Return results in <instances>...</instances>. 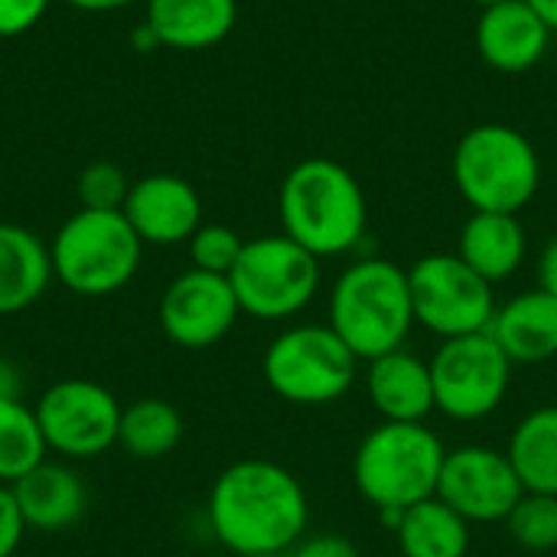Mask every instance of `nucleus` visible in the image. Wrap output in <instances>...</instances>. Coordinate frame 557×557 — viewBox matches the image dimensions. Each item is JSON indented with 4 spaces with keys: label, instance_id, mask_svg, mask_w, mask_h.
I'll return each instance as SVG.
<instances>
[{
    "label": "nucleus",
    "instance_id": "obj_26",
    "mask_svg": "<svg viewBox=\"0 0 557 557\" xmlns=\"http://www.w3.org/2000/svg\"><path fill=\"white\" fill-rule=\"evenodd\" d=\"M506 532L529 555L557 552V496L522 493V499L506 519Z\"/></svg>",
    "mask_w": 557,
    "mask_h": 557
},
{
    "label": "nucleus",
    "instance_id": "obj_28",
    "mask_svg": "<svg viewBox=\"0 0 557 557\" xmlns=\"http://www.w3.org/2000/svg\"><path fill=\"white\" fill-rule=\"evenodd\" d=\"M78 202L82 209H98V212H121L131 193L127 173L117 163L95 160L78 173Z\"/></svg>",
    "mask_w": 557,
    "mask_h": 557
},
{
    "label": "nucleus",
    "instance_id": "obj_12",
    "mask_svg": "<svg viewBox=\"0 0 557 557\" xmlns=\"http://www.w3.org/2000/svg\"><path fill=\"white\" fill-rule=\"evenodd\" d=\"M522 493L525 490L506 450L486 444H463L447 450L437 480V499H444L470 525L506 522Z\"/></svg>",
    "mask_w": 557,
    "mask_h": 557
},
{
    "label": "nucleus",
    "instance_id": "obj_25",
    "mask_svg": "<svg viewBox=\"0 0 557 557\" xmlns=\"http://www.w3.org/2000/svg\"><path fill=\"white\" fill-rule=\"evenodd\" d=\"M49 447L36 411L23 401H0V483L13 486L46 460Z\"/></svg>",
    "mask_w": 557,
    "mask_h": 557
},
{
    "label": "nucleus",
    "instance_id": "obj_19",
    "mask_svg": "<svg viewBox=\"0 0 557 557\" xmlns=\"http://www.w3.org/2000/svg\"><path fill=\"white\" fill-rule=\"evenodd\" d=\"M457 255L493 287L516 277L529 258V235L512 212H473L457 242Z\"/></svg>",
    "mask_w": 557,
    "mask_h": 557
},
{
    "label": "nucleus",
    "instance_id": "obj_24",
    "mask_svg": "<svg viewBox=\"0 0 557 557\" xmlns=\"http://www.w3.org/2000/svg\"><path fill=\"white\" fill-rule=\"evenodd\" d=\"M183 441V414L163 398H137L121 411L117 444L137 460H160Z\"/></svg>",
    "mask_w": 557,
    "mask_h": 557
},
{
    "label": "nucleus",
    "instance_id": "obj_14",
    "mask_svg": "<svg viewBox=\"0 0 557 557\" xmlns=\"http://www.w3.org/2000/svg\"><path fill=\"white\" fill-rule=\"evenodd\" d=\"M124 219L144 245H180L189 242L202 225V199L189 180L176 173H150L131 183Z\"/></svg>",
    "mask_w": 557,
    "mask_h": 557
},
{
    "label": "nucleus",
    "instance_id": "obj_8",
    "mask_svg": "<svg viewBox=\"0 0 557 557\" xmlns=\"http://www.w3.org/2000/svg\"><path fill=\"white\" fill-rule=\"evenodd\" d=\"M320 281V258L284 232L245 242L242 258L228 274L242 313L264 323H281L304 313L317 300Z\"/></svg>",
    "mask_w": 557,
    "mask_h": 557
},
{
    "label": "nucleus",
    "instance_id": "obj_1",
    "mask_svg": "<svg viewBox=\"0 0 557 557\" xmlns=\"http://www.w3.org/2000/svg\"><path fill=\"white\" fill-rule=\"evenodd\" d=\"M206 519L232 555H287L307 535L310 499L287 467L238 460L215 476Z\"/></svg>",
    "mask_w": 557,
    "mask_h": 557
},
{
    "label": "nucleus",
    "instance_id": "obj_7",
    "mask_svg": "<svg viewBox=\"0 0 557 557\" xmlns=\"http://www.w3.org/2000/svg\"><path fill=\"white\" fill-rule=\"evenodd\" d=\"M261 375L287 405L326 408L352 392L359 359L330 323H297L268 343Z\"/></svg>",
    "mask_w": 557,
    "mask_h": 557
},
{
    "label": "nucleus",
    "instance_id": "obj_20",
    "mask_svg": "<svg viewBox=\"0 0 557 557\" xmlns=\"http://www.w3.org/2000/svg\"><path fill=\"white\" fill-rule=\"evenodd\" d=\"M238 20V0H147V26L160 46L196 52L219 46Z\"/></svg>",
    "mask_w": 557,
    "mask_h": 557
},
{
    "label": "nucleus",
    "instance_id": "obj_15",
    "mask_svg": "<svg viewBox=\"0 0 557 557\" xmlns=\"http://www.w3.org/2000/svg\"><path fill=\"white\" fill-rule=\"evenodd\" d=\"M548 42H552V29L529 0H506L486 7L476 20L480 59L506 75L535 69L545 59Z\"/></svg>",
    "mask_w": 557,
    "mask_h": 557
},
{
    "label": "nucleus",
    "instance_id": "obj_33",
    "mask_svg": "<svg viewBox=\"0 0 557 557\" xmlns=\"http://www.w3.org/2000/svg\"><path fill=\"white\" fill-rule=\"evenodd\" d=\"M23 369L13 359L0 356V401H23Z\"/></svg>",
    "mask_w": 557,
    "mask_h": 557
},
{
    "label": "nucleus",
    "instance_id": "obj_9",
    "mask_svg": "<svg viewBox=\"0 0 557 557\" xmlns=\"http://www.w3.org/2000/svg\"><path fill=\"white\" fill-rule=\"evenodd\" d=\"M434 382V411L457 424H476L496 414L512 388V359L490 333L441 339L428 359Z\"/></svg>",
    "mask_w": 557,
    "mask_h": 557
},
{
    "label": "nucleus",
    "instance_id": "obj_4",
    "mask_svg": "<svg viewBox=\"0 0 557 557\" xmlns=\"http://www.w3.org/2000/svg\"><path fill=\"white\" fill-rule=\"evenodd\" d=\"M447 447L437 431L421 424L382 421L352 454L356 493L375 509H411L437 496Z\"/></svg>",
    "mask_w": 557,
    "mask_h": 557
},
{
    "label": "nucleus",
    "instance_id": "obj_10",
    "mask_svg": "<svg viewBox=\"0 0 557 557\" xmlns=\"http://www.w3.org/2000/svg\"><path fill=\"white\" fill-rule=\"evenodd\" d=\"M414 326L437 339L486 333L496 313V287L480 277L457 251H434L408 268Z\"/></svg>",
    "mask_w": 557,
    "mask_h": 557
},
{
    "label": "nucleus",
    "instance_id": "obj_17",
    "mask_svg": "<svg viewBox=\"0 0 557 557\" xmlns=\"http://www.w3.org/2000/svg\"><path fill=\"white\" fill-rule=\"evenodd\" d=\"M512 366H542L557 359V300L542 287L522 290L496 307L486 330Z\"/></svg>",
    "mask_w": 557,
    "mask_h": 557
},
{
    "label": "nucleus",
    "instance_id": "obj_37",
    "mask_svg": "<svg viewBox=\"0 0 557 557\" xmlns=\"http://www.w3.org/2000/svg\"><path fill=\"white\" fill-rule=\"evenodd\" d=\"M470 3H476V7L486 10V7H496V3H506V0H470Z\"/></svg>",
    "mask_w": 557,
    "mask_h": 557
},
{
    "label": "nucleus",
    "instance_id": "obj_36",
    "mask_svg": "<svg viewBox=\"0 0 557 557\" xmlns=\"http://www.w3.org/2000/svg\"><path fill=\"white\" fill-rule=\"evenodd\" d=\"M535 7V13L548 23V29L557 33V0H529Z\"/></svg>",
    "mask_w": 557,
    "mask_h": 557
},
{
    "label": "nucleus",
    "instance_id": "obj_21",
    "mask_svg": "<svg viewBox=\"0 0 557 557\" xmlns=\"http://www.w3.org/2000/svg\"><path fill=\"white\" fill-rule=\"evenodd\" d=\"M49 281V245L23 225L0 222V317L33 307Z\"/></svg>",
    "mask_w": 557,
    "mask_h": 557
},
{
    "label": "nucleus",
    "instance_id": "obj_3",
    "mask_svg": "<svg viewBox=\"0 0 557 557\" xmlns=\"http://www.w3.org/2000/svg\"><path fill=\"white\" fill-rule=\"evenodd\" d=\"M326 323L359 362L401 349L414 330L408 268L375 255L352 261L330 287Z\"/></svg>",
    "mask_w": 557,
    "mask_h": 557
},
{
    "label": "nucleus",
    "instance_id": "obj_30",
    "mask_svg": "<svg viewBox=\"0 0 557 557\" xmlns=\"http://www.w3.org/2000/svg\"><path fill=\"white\" fill-rule=\"evenodd\" d=\"M290 557H362L356 542H349L346 535L336 532H320V535H304L294 548Z\"/></svg>",
    "mask_w": 557,
    "mask_h": 557
},
{
    "label": "nucleus",
    "instance_id": "obj_29",
    "mask_svg": "<svg viewBox=\"0 0 557 557\" xmlns=\"http://www.w3.org/2000/svg\"><path fill=\"white\" fill-rule=\"evenodd\" d=\"M49 10V0H0V39L23 36Z\"/></svg>",
    "mask_w": 557,
    "mask_h": 557
},
{
    "label": "nucleus",
    "instance_id": "obj_32",
    "mask_svg": "<svg viewBox=\"0 0 557 557\" xmlns=\"http://www.w3.org/2000/svg\"><path fill=\"white\" fill-rule=\"evenodd\" d=\"M539 287L557 300V235H552L539 255Z\"/></svg>",
    "mask_w": 557,
    "mask_h": 557
},
{
    "label": "nucleus",
    "instance_id": "obj_5",
    "mask_svg": "<svg viewBox=\"0 0 557 557\" xmlns=\"http://www.w3.org/2000/svg\"><path fill=\"white\" fill-rule=\"evenodd\" d=\"M454 186L473 212L519 215L542 186V160L535 144L509 124L470 127L450 160Z\"/></svg>",
    "mask_w": 557,
    "mask_h": 557
},
{
    "label": "nucleus",
    "instance_id": "obj_23",
    "mask_svg": "<svg viewBox=\"0 0 557 557\" xmlns=\"http://www.w3.org/2000/svg\"><path fill=\"white\" fill-rule=\"evenodd\" d=\"M506 457L525 493L557 496V405L529 411L512 428Z\"/></svg>",
    "mask_w": 557,
    "mask_h": 557
},
{
    "label": "nucleus",
    "instance_id": "obj_31",
    "mask_svg": "<svg viewBox=\"0 0 557 557\" xmlns=\"http://www.w3.org/2000/svg\"><path fill=\"white\" fill-rule=\"evenodd\" d=\"M23 532H26V522L16 509L13 490L0 483V557H13L23 542Z\"/></svg>",
    "mask_w": 557,
    "mask_h": 557
},
{
    "label": "nucleus",
    "instance_id": "obj_35",
    "mask_svg": "<svg viewBox=\"0 0 557 557\" xmlns=\"http://www.w3.org/2000/svg\"><path fill=\"white\" fill-rule=\"evenodd\" d=\"M131 39H134V49H140V52H150L153 46H160V39H157V33L147 26V20L134 29V36H131Z\"/></svg>",
    "mask_w": 557,
    "mask_h": 557
},
{
    "label": "nucleus",
    "instance_id": "obj_18",
    "mask_svg": "<svg viewBox=\"0 0 557 557\" xmlns=\"http://www.w3.org/2000/svg\"><path fill=\"white\" fill-rule=\"evenodd\" d=\"M10 490L26 529L33 532H65L82 519L88 506L82 476L55 460H42Z\"/></svg>",
    "mask_w": 557,
    "mask_h": 557
},
{
    "label": "nucleus",
    "instance_id": "obj_27",
    "mask_svg": "<svg viewBox=\"0 0 557 557\" xmlns=\"http://www.w3.org/2000/svg\"><path fill=\"white\" fill-rule=\"evenodd\" d=\"M186 245H189V258H193L196 271H209V274L228 277L232 268L242 258L245 238L235 228L222 225V222H202Z\"/></svg>",
    "mask_w": 557,
    "mask_h": 557
},
{
    "label": "nucleus",
    "instance_id": "obj_34",
    "mask_svg": "<svg viewBox=\"0 0 557 557\" xmlns=\"http://www.w3.org/2000/svg\"><path fill=\"white\" fill-rule=\"evenodd\" d=\"M65 3L75 7V10H85V13H111V10L131 7L137 0H65Z\"/></svg>",
    "mask_w": 557,
    "mask_h": 557
},
{
    "label": "nucleus",
    "instance_id": "obj_38",
    "mask_svg": "<svg viewBox=\"0 0 557 557\" xmlns=\"http://www.w3.org/2000/svg\"><path fill=\"white\" fill-rule=\"evenodd\" d=\"M232 557H290V552H287V555H232Z\"/></svg>",
    "mask_w": 557,
    "mask_h": 557
},
{
    "label": "nucleus",
    "instance_id": "obj_6",
    "mask_svg": "<svg viewBox=\"0 0 557 557\" xmlns=\"http://www.w3.org/2000/svg\"><path fill=\"white\" fill-rule=\"evenodd\" d=\"M144 242L124 212L78 209L49 242L52 277L78 297H108L127 287L140 268Z\"/></svg>",
    "mask_w": 557,
    "mask_h": 557
},
{
    "label": "nucleus",
    "instance_id": "obj_22",
    "mask_svg": "<svg viewBox=\"0 0 557 557\" xmlns=\"http://www.w3.org/2000/svg\"><path fill=\"white\" fill-rule=\"evenodd\" d=\"M395 542L401 557H467L473 532L463 516H457L444 499L431 496L401 512Z\"/></svg>",
    "mask_w": 557,
    "mask_h": 557
},
{
    "label": "nucleus",
    "instance_id": "obj_2",
    "mask_svg": "<svg viewBox=\"0 0 557 557\" xmlns=\"http://www.w3.org/2000/svg\"><path fill=\"white\" fill-rule=\"evenodd\" d=\"M277 215L287 238L310 255H352L369 225V202L349 166L330 157H307L281 183Z\"/></svg>",
    "mask_w": 557,
    "mask_h": 557
},
{
    "label": "nucleus",
    "instance_id": "obj_13",
    "mask_svg": "<svg viewBox=\"0 0 557 557\" xmlns=\"http://www.w3.org/2000/svg\"><path fill=\"white\" fill-rule=\"evenodd\" d=\"M238 317V297L222 274L189 268L173 277L160 297V326L166 339L183 349H209L222 343Z\"/></svg>",
    "mask_w": 557,
    "mask_h": 557
},
{
    "label": "nucleus",
    "instance_id": "obj_16",
    "mask_svg": "<svg viewBox=\"0 0 557 557\" xmlns=\"http://www.w3.org/2000/svg\"><path fill=\"white\" fill-rule=\"evenodd\" d=\"M366 395L382 421L421 424L434 414L431 366L411 349H392L366 362Z\"/></svg>",
    "mask_w": 557,
    "mask_h": 557
},
{
    "label": "nucleus",
    "instance_id": "obj_11",
    "mask_svg": "<svg viewBox=\"0 0 557 557\" xmlns=\"http://www.w3.org/2000/svg\"><path fill=\"white\" fill-rule=\"evenodd\" d=\"M33 411L52 454L65 460H91L117 444L124 408L98 382L62 379L39 395Z\"/></svg>",
    "mask_w": 557,
    "mask_h": 557
}]
</instances>
